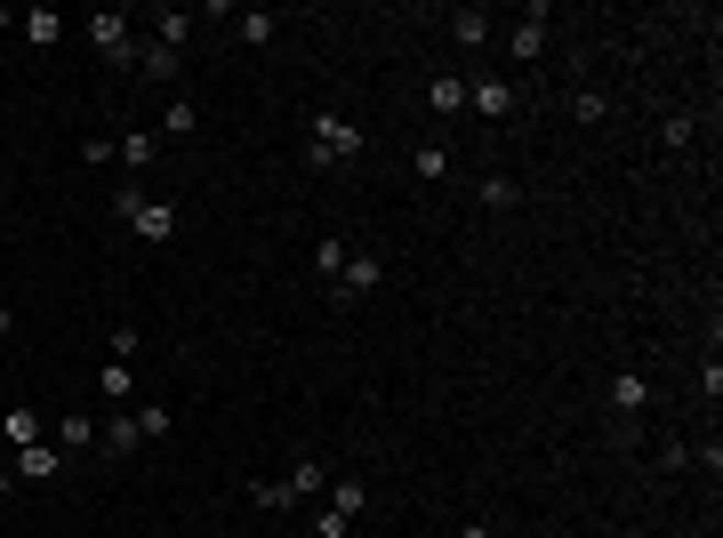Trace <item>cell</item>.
Wrapping results in <instances>:
<instances>
[{"instance_id":"obj_24","label":"cell","mask_w":723,"mask_h":538,"mask_svg":"<svg viewBox=\"0 0 723 538\" xmlns=\"http://www.w3.org/2000/svg\"><path fill=\"white\" fill-rule=\"evenodd\" d=\"M249 506H257V515H290L298 498L281 491V474H274V482H249Z\"/></svg>"},{"instance_id":"obj_5","label":"cell","mask_w":723,"mask_h":538,"mask_svg":"<svg viewBox=\"0 0 723 538\" xmlns=\"http://www.w3.org/2000/svg\"><path fill=\"white\" fill-rule=\"evenodd\" d=\"M467 113H475V121H507V113H514V81H507V72L467 81Z\"/></svg>"},{"instance_id":"obj_27","label":"cell","mask_w":723,"mask_h":538,"mask_svg":"<svg viewBox=\"0 0 723 538\" xmlns=\"http://www.w3.org/2000/svg\"><path fill=\"white\" fill-rule=\"evenodd\" d=\"M691 137H700V121H691V113H667L659 121V145L667 153H691Z\"/></svg>"},{"instance_id":"obj_30","label":"cell","mask_w":723,"mask_h":538,"mask_svg":"<svg viewBox=\"0 0 723 538\" xmlns=\"http://www.w3.org/2000/svg\"><path fill=\"white\" fill-rule=\"evenodd\" d=\"M137 210H145V186H137V177H129V186L113 193V217H137Z\"/></svg>"},{"instance_id":"obj_9","label":"cell","mask_w":723,"mask_h":538,"mask_svg":"<svg viewBox=\"0 0 723 538\" xmlns=\"http://www.w3.org/2000/svg\"><path fill=\"white\" fill-rule=\"evenodd\" d=\"M113 161H121L129 177H145L153 161H162V130H129V137H113Z\"/></svg>"},{"instance_id":"obj_13","label":"cell","mask_w":723,"mask_h":538,"mask_svg":"<svg viewBox=\"0 0 723 538\" xmlns=\"http://www.w3.org/2000/svg\"><path fill=\"white\" fill-rule=\"evenodd\" d=\"M426 113L458 121V113H467V81H458V72H434V81H426Z\"/></svg>"},{"instance_id":"obj_29","label":"cell","mask_w":723,"mask_h":538,"mask_svg":"<svg viewBox=\"0 0 723 538\" xmlns=\"http://www.w3.org/2000/svg\"><path fill=\"white\" fill-rule=\"evenodd\" d=\"M338 266H346V242H338V234H322V249H314V273H322V281H338Z\"/></svg>"},{"instance_id":"obj_28","label":"cell","mask_w":723,"mask_h":538,"mask_svg":"<svg viewBox=\"0 0 723 538\" xmlns=\"http://www.w3.org/2000/svg\"><path fill=\"white\" fill-rule=\"evenodd\" d=\"M97 402H129V362H121V354L97 370Z\"/></svg>"},{"instance_id":"obj_31","label":"cell","mask_w":723,"mask_h":538,"mask_svg":"<svg viewBox=\"0 0 723 538\" xmlns=\"http://www.w3.org/2000/svg\"><path fill=\"white\" fill-rule=\"evenodd\" d=\"M451 538H499V530H490V523H458Z\"/></svg>"},{"instance_id":"obj_17","label":"cell","mask_w":723,"mask_h":538,"mask_svg":"<svg viewBox=\"0 0 723 538\" xmlns=\"http://www.w3.org/2000/svg\"><path fill=\"white\" fill-rule=\"evenodd\" d=\"M643 402H652V378H643V370H619L611 378V410H619V418H635Z\"/></svg>"},{"instance_id":"obj_12","label":"cell","mask_w":723,"mask_h":538,"mask_svg":"<svg viewBox=\"0 0 723 538\" xmlns=\"http://www.w3.org/2000/svg\"><path fill=\"white\" fill-rule=\"evenodd\" d=\"M410 177H419V186H443V177H451V145H443V137L410 145Z\"/></svg>"},{"instance_id":"obj_2","label":"cell","mask_w":723,"mask_h":538,"mask_svg":"<svg viewBox=\"0 0 723 538\" xmlns=\"http://www.w3.org/2000/svg\"><path fill=\"white\" fill-rule=\"evenodd\" d=\"M305 145H314V153H305L314 169H346L354 153H362V121H346V113H314V121H305Z\"/></svg>"},{"instance_id":"obj_34","label":"cell","mask_w":723,"mask_h":538,"mask_svg":"<svg viewBox=\"0 0 723 538\" xmlns=\"http://www.w3.org/2000/svg\"><path fill=\"white\" fill-rule=\"evenodd\" d=\"M0 33H16V9H0Z\"/></svg>"},{"instance_id":"obj_11","label":"cell","mask_w":723,"mask_h":538,"mask_svg":"<svg viewBox=\"0 0 723 538\" xmlns=\"http://www.w3.org/2000/svg\"><path fill=\"white\" fill-rule=\"evenodd\" d=\"M57 474H65V450H57V442L16 450V482H57Z\"/></svg>"},{"instance_id":"obj_14","label":"cell","mask_w":723,"mask_h":538,"mask_svg":"<svg viewBox=\"0 0 723 538\" xmlns=\"http://www.w3.org/2000/svg\"><path fill=\"white\" fill-rule=\"evenodd\" d=\"M362 506H370V482H362V474H330V515L354 523Z\"/></svg>"},{"instance_id":"obj_23","label":"cell","mask_w":723,"mask_h":538,"mask_svg":"<svg viewBox=\"0 0 723 538\" xmlns=\"http://www.w3.org/2000/svg\"><path fill=\"white\" fill-rule=\"evenodd\" d=\"M475 201H482V210H514V201H523V186H514V177H499V169H490L482 186H475Z\"/></svg>"},{"instance_id":"obj_3","label":"cell","mask_w":723,"mask_h":538,"mask_svg":"<svg viewBox=\"0 0 723 538\" xmlns=\"http://www.w3.org/2000/svg\"><path fill=\"white\" fill-rule=\"evenodd\" d=\"M378 281H386L378 249H346V266H338V281H330V298H338V305H354V298H370Z\"/></svg>"},{"instance_id":"obj_32","label":"cell","mask_w":723,"mask_h":538,"mask_svg":"<svg viewBox=\"0 0 723 538\" xmlns=\"http://www.w3.org/2000/svg\"><path fill=\"white\" fill-rule=\"evenodd\" d=\"M16 491V458H0V498H9Z\"/></svg>"},{"instance_id":"obj_20","label":"cell","mask_w":723,"mask_h":538,"mask_svg":"<svg viewBox=\"0 0 723 538\" xmlns=\"http://www.w3.org/2000/svg\"><path fill=\"white\" fill-rule=\"evenodd\" d=\"M145 24H153V41H162V48H186V41H193V16H186V9H153Z\"/></svg>"},{"instance_id":"obj_26","label":"cell","mask_w":723,"mask_h":538,"mask_svg":"<svg viewBox=\"0 0 723 538\" xmlns=\"http://www.w3.org/2000/svg\"><path fill=\"white\" fill-rule=\"evenodd\" d=\"M193 97H169V105H162V137H193Z\"/></svg>"},{"instance_id":"obj_4","label":"cell","mask_w":723,"mask_h":538,"mask_svg":"<svg viewBox=\"0 0 723 538\" xmlns=\"http://www.w3.org/2000/svg\"><path fill=\"white\" fill-rule=\"evenodd\" d=\"M547 24H555V9H547V0H531V9H523V24H514V65H538V57H547Z\"/></svg>"},{"instance_id":"obj_8","label":"cell","mask_w":723,"mask_h":538,"mask_svg":"<svg viewBox=\"0 0 723 538\" xmlns=\"http://www.w3.org/2000/svg\"><path fill=\"white\" fill-rule=\"evenodd\" d=\"M97 450H105V458L145 450V434H137V410H113V418H97Z\"/></svg>"},{"instance_id":"obj_33","label":"cell","mask_w":723,"mask_h":538,"mask_svg":"<svg viewBox=\"0 0 723 538\" xmlns=\"http://www.w3.org/2000/svg\"><path fill=\"white\" fill-rule=\"evenodd\" d=\"M9 329H16V305H9V298H0V338H9Z\"/></svg>"},{"instance_id":"obj_25","label":"cell","mask_w":723,"mask_h":538,"mask_svg":"<svg viewBox=\"0 0 723 538\" xmlns=\"http://www.w3.org/2000/svg\"><path fill=\"white\" fill-rule=\"evenodd\" d=\"M169 426H177L169 402H145V410H137V434H145V442H169Z\"/></svg>"},{"instance_id":"obj_18","label":"cell","mask_w":723,"mask_h":538,"mask_svg":"<svg viewBox=\"0 0 723 538\" xmlns=\"http://www.w3.org/2000/svg\"><path fill=\"white\" fill-rule=\"evenodd\" d=\"M281 491H290V498H322V491H330V474H322V458H298V467H290V474H281Z\"/></svg>"},{"instance_id":"obj_22","label":"cell","mask_w":723,"mask_h":538,"mask_svg":"<svg viewBox=\"0 0 723 538\" xmlns=\"http://www.w3.org/2000/svg\"><path fill=\"white\" fill-rule=\"evenodd\" d=\"M571 121H579V130H603V121H611V97L603 89H571Z\"/></svg>"},{"instance_id":"obj_16","label":"cell","mask_w":723,"mask_h":538,"mask_svg":"<svg viewBox=\"0 0 723 538\" xmlns=\"http://www.w3.org/2000/svg\"><path fill=\"white\" fill-rule=\"evenodd\" d=\"M274 33H281L274 9H234V41H242V48H266Z\"/></svg>"},{"instance_id":"obj_19","label":"cell","mask_w":723,"mask_h":538,"mask_svg":"<svg viewBox=\"0 0 723 538\" xmlns=\"http://www.w3.org/2000/svg\"><path fill=\"white\" fill-rule=\"evenodd\" d=\"M0 434H9V450H33V442H48L41 410H9V418H0Z\"/></svg>"},{"instance_id":"obj_7","label":"cell","mask_w":723,"mask_h":538,"mask_svg":"<svg viewBox=\"0 0 723 538\" xmlns=\"http://www.w3.org/2000/svg\"><path fill=\"white\" fill-rule=\"evenodd\" d=\"M129 234H137V242H153V249H162V242L177 234V201H162V193H145V210H137V217H129Z\"/></svg>"},{"instance_id":"obj_10","label":"cell","mask_w":723,"mask_h":538,"mask_svg":"<svg viewBox=\"0 0 723 538\" xmlns=\"http://www.w3.org/2000/svg\"><path fill=\"white\" fill-rule=\"evenodd\" d=\"M48 442H57L65 458H73V450H97V410H65V418H57V434H48Z\"/></svg>"},{"instance_id":"obj_1","label":"cell","mask_w":723,"mask_h":538,"mask_svg":"<svg viewBox=\"0 0 723 538\" xmlns=\"http://www.w3.org/2000/svg\"><path fill=\"white\" fill-rule=\"evenodd\" d=\"M81 33H89V48L105 57L113 72H137V24H129L121 9H89L81 16Z\"/></svg>"},{"instance_id":"obj_6","label":"cell","mask_w":723,"mask_h":538,"mask_svg":"<svg viewBox=\"0 0 723 538\" xmlns=\"http://www.w3.org/2000/svg\"><path fill=\"white\" fill-rule=\"evenodd\" d=\"M137 81H162V89H177V81H186V48L137 41Z\"/></svg>"},{"instance_id":"obj_15","label":"cell","mask_w":723,"mask_h":538,"mask_svg":"<svg viewBox=\"0 0 723 538\" xmlns=\"http://www.w3.org/2000/svg\"><path fill=\"white\" fill-rule=\"evenodd\" d=\"M16 33L33 41V48H57L65 41V16L57 9H16Z\"/></svg>"},{"instance_id":"obj_21","label":"cell","mask_w":723,"mask_h":538,"mask_svg":"<svg viewBox=\"0 0 723 538\" xmlns=\"http://www.w3.org/2000/svg\"><path fill=\"white\" fill-rule=\"evenodd\" d=\"M451 41L458 48H482L490 41V9H451Z\"/></svg>"}]
</instances>
